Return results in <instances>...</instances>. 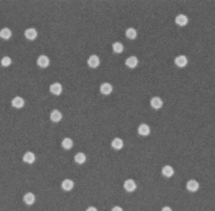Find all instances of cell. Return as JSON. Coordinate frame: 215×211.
<instances>
[{"mask_svg":"<svg viewBox=\"0 0 215 211\" xmlns=\"http://www.w3.org/2000/svg\"><path fill=\"white\" fill-rule=\"evenodd\" d=\"M37 64L39 67H41V68H43V69L47 68L50 64L49 58L45 55H40L37 58Z\"/></svg>","mask_w":215,"mask_h":211,"instance_id":"1","label":"cell"},{"mask_svg":"<svg viewBox=\"0 0 215 211\" xmlns=\"http://www.w3.org/2000/svg\"><path fill=\"white\" fill-rule=\"evenodd\" d=\"M49 91L52 95L59 96L63 91V86L59 83H54L50 85Z\"/></svg>","mask_w":215,"mask_h":211,"instance_id":"2","label":"cell"},{"mask_svg":"<svg viewBox=\"0 0 215 211\" xmlns=\"http://www.w3.org/2000/svg\"><path fill=\"white\" fill-rule=\"evenodd\" d=\"M24 36L26 39H29L30 41H33L37 38L38 36V32L37 30L34 28H28L25 31Z\"/></svg>","mask_w":215,"mask_h":211,"instance_id":"3","label":"cell"},{"mask_svg":"<svg viewBox=\"0 0 215 211\" xmlns=\"http://www.w3.org/2000/svg\"><path fill=\"white\" fill-rule=\"evenodd\" d=\"M100 61L99 57L96 55H91L88 59L87 63L91 68L95 69L98 67L100 65Z\"/></svg>","mask_w":215,"mask_h":211,"instance_id":"4","label":"cell"},{"mask_svg":"<svg viewBox=\"0 0 215 211\" xmlns=\"http://www.w3.org/2000/svg\"><path fill=\"white\" fill-rule=\"evenodd\" d=\"M124 188L128 192H132L137 188L136 182L132 179H127L124 181Z\"/></svg>","mask_w":215,"mask_h":211,"instance_id":"5","label":"cell"},{"mask_svg":"<svg viewBox=\"0 0 215 211\" xmlns=\"http://www.w3.org/2000/svg\"><path fill=\"white\" fill-rule=\"evenodd\" d=\"M11 103L13 107L19 109L23 107L25 105V100L22 97L17 96L13 98Z\"/></svg>","mask_w":215,"mask_h":211,"instance_id":"6","label":"cell"},{"mask_svg":"<svg viewBox=\"0 0 215 211\" xmlns=\"http://www.w3.org/2000/svg\"><path fill=\"white\" fill-rule=\"evenodd\" d=\"M63 118L62 113L58 109H54L50 114V119L53 123H59Z\"/></svg>","mask_w":215,"mask_h":211,"instance_id":"7","label":"cell"},{"mask_svg":"<svg viewBox=\"0 0 215 211\" xmlns=\"http://www.w3.org/2000/svg\"><path fill=\"white\" fill-rule=\"evenodd\" d=\"M112 90H113V88L112 85L108 83H102L100 87V91L101 92V93L104 95H110L112 93Z\"/></svg>","mask_w":215,"mask_h":211,"instance_id":"8","label":"cell"},{"mask_svg":"<svg viewBox=\"0 0 215 211\" xmlns=\"http://www.w3.org/2000/svg\"><path fill=\"white\" fill-rule=\"evenodd\" d=\"M186 187H187V189L189 192H195L198 190L199 188V184L196 180L191 179L187 183Z\"/></svg>","mask_w":215,"mask_h":211,"instance_id":"9","label":"cell"},{"mask_svg":"<svg viewBox=\"0 0 215 211\" xmlns=\"http://www.w3.org/2000/svg\"><path fill=\"white\" fill-rule=\"evenodd\" d=\"M150 105L154 109H160L163 106V101L160 97H155L151 99Z\"/></svg>","mask_w":215,"mask_h":211,"instance_id":"10","label":"cell"},{"mask_svg":"<svg viewBox=\"0 0 215 211\" xmlns=\"http://www.w3.org/2000/svg\"><path fill=\"white\" fill-rule=\"evenodd\" d=\"M125 63H126L127 67H128L129 68L134 69L138 65V59L135 56H131L126 60Z\"/></svg>","mask_w":215,"mask_h":211,"instance_id":"11","label":"cell"},{"mask_svg":"<svg viewBox=\"0 0 215 211\" xmlns=\"http://www.w3.org/2000/svg\"><path fill=\"white\" fill-rule=\"evenodd\" d=\"M138 134L143 136H146L150 133V128L148 125L146 124H141L138 128Z\"/></svg>","mask_w":215,"mask_h":211,"instance_id":"12","label":"cell"},{"mask_svg":"<svg viewBox=\"0 0 215 211\" xmlns=\"http://www.w3.org/2000/svg\"><path fill=\"white\" fill-rule=\"evenodd\" d=\"M188 63V60L185 55H179L175 58V64L179 67H184Z\"/></svg>","mask_w":215,"mask_h":211,"instance_id":"13","label":"cell"},{"mask_svg":"<svg viewBox=\"0 0 215 211\" xmlns=\"http://www.w3.org/2000/svg\"><path fill=\"white\" fill-rule=\"evenodd\" d=\"M23 201L26 205H31L34 204L35 201V196L34 194L31 192L26 193L23 196Z\"/></svg>","mask_w":215,"mask_h":211,"instance_id":"14","label":"cell"},{"mask_svg":"<svg viewBox=\"0 0 215 211\" xmlns=\"http://www.w3.org/2000/svg\"><path fill=\"white\" fill-rule=\"evenodd\" d=\"M23 160L27 164H33L35 161V155L33 152H27L24 154L23 157Z\"/></svg>","mask_w":215,"mask_h":211,"instance_id":"15","label":"cell"},{"mask_svg":"<svg viewBox=\"0 0 215 211\" xmlns=\"http://www.w3.org/2000/svg\"><path fill=\"white\" fill-rule=\"evenodd\" d=\"M188 21H189V19H188L187 17L184 14L178 15L175 19V22L179 26H184L187 25Z\"/></svg>","mask_w":215,"mask_h":211,"instance_id":"16","label":"cell"},{"mask_svg":"<svg viewBox=\"0 0 215 211\" xmlns=\"http://www.w3.org/2000/svg\"><path fill=\"white\" fill-rule=\"evenodd\" d=\"M74 182L69 179H64L61 184L62 188L65 191H70L74 187Z\"/></svg>","mask_w":215,"mask_h":211,"instance_id":"17","label":"cell"},{"mask_svg":"<svg viewBox=\"0 0 215 211\" xmlns=\"http://www.w3.org/2000/svg\"><path fill=\"white\" fill-rule=\"evenodd\" d=\"M162 173L164 176L167 178H170L174 174V169L171 166L166 165L162 168Z\"/></svg>","mask_w":215,"mask_h":211,"instance_id":"18","label":"cell"},{"mask_svg":"<svg viewBox=\"0 0 215 211\" xmlns=\"http://www.w3.org/2000/svg\"><path fill=\"white\" fill-rule=\"evenodd\" d=\"M12 36L11 31L8 28H4L0 31V37L5 40H8Z\"/></svg>","mask_w":215,"mask_h":211,"instance_id":"19","label":"cell"},{"mask_svg":"<svg viewBox=\"0 0 215 211\" xmlns=\"http://www.w3.org/2000/svg\"><path fill=\"white\" fill-rule=\"evenodd\" d=\"M111 145L112 148L116 150H120L123 149L124 146V142L122 139L119 138H116L112 141Z\"/></svg>","mask_w":215,"mask_h":211,"instance_id":"20","label":"cell"},{"mask_svg":"<svg viewBox=\"0 0 215 211\" xmlns=\"http://www.w3.org/2000/svg\"><path fill=\"white\" fill-rule=\"evenodd\" d=\"M87 157L83 152H79L75 156V161L78 164H83L86 162Z\"/></svg>","mask_w":215,"mask_h":211,"instance_id":"21","label":"cell"},{"mask_svg":"<svg viewBox=\"0 0 215 211\" xmlns=\"http://www.w3.org/2000/svg\"><path fill=\"white\" fill-rule=\"evenodd\" d=\"M61 145L63 149L66 150H70L73 146V141L70 138H65L61 142Z\"/></svg>","mask_w":215,"mask_h":211,"instance_id":"22","label":"cell"},{"mask_svg":"<svg viewBox=\"0 0 215 211\" xmlns=\"http://www.w3.org/2000/svg\"><path fill=\"white\" fill-rule=\"evenodd\" d=\"M126 36L128 39L132 40V39H136V37H137V32L136 29H134L132 28H130L126 29Z\"/></svg>","mask_w":215,"mask_h":211,"instance_id":"23","label":"cell"},{"mask_svg":"<svg viewBox=\"0 0 215 211\" xmlns=\"http://www.w3.org/2000/svg\"><path fill=\"white\" fill-rule=\"evenodd\" d=\"M112 50L116 54H121L124 51V46L120 42H116L112 45Z\"/></svg>","mask_w":215,"mask_h":211,"instance_id":"24","label":"cell"},{"mask_svg":"<svg viewBox=\"0 0 215 211\" xmlns=\"http://www.w3.org/2000/svg\"><path fill=\"white\" fill-rule=\"evenodd\" d=\"M11 59L8 56L3 57L1 60V64L4 67H8L11 64Z\"/></svg>","mask_w":215,"mask_h":211,"instance_id":"25","label":"cell"},{"mask_svg":"<svg viewBox=\"0 0 215 211\" xmlns=\"http://www.w3.org/2000/svg\"><path fill=\"white\" fill-rule=\"evenodd\" d=\"M111 211H123V209L120 206H115L112 209Z\"/></svg>","mask_w":215,"mask_h":211,"instance_id":"26","label":"cell"},{"mask_svg":"<svg viewBox=\"0 0 215 211\" xmlns=\"http://www.w3.org/2000/svg\"><path fill=\"white\" fill-rule=\"evenodd\" d=\"M86 211H98L97 208H95V207H93V206H90L89 207Z\"/></svg>","mask_w":215,"mask_h":211,"instance_id":"27","label":"cell"},{"mask_svg":"<svg viewBox=\"0 0 215 211\" xmlns=\"http://www.w3.org/2000/svg\"><path fill=\"white\" fill-rule=\"evenodd\" d=\"M161 211H173V210H172V209L170 207L165 206L164 207L162 208V210H161Z\"/></svg>","mask_w":215,"mask_h":211,"instance_id":"28","label":"cell"}]
</instances>
